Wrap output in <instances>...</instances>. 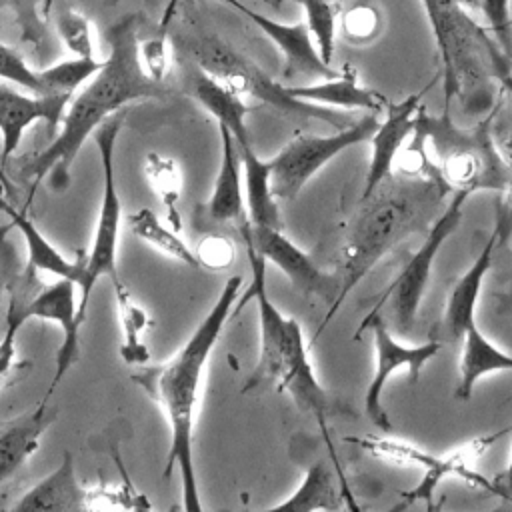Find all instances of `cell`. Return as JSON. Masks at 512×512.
I'll list each match as a JSON object with an SVG mask.
<instances>
[{
    "instance_id": "obj_24",
    "label": "cell",
    "mask_w": 512,
    "mask_h": 512,
    "mask_svg": "<svg viewBox=\"0 0 512 512\" xmlns=\"http://www.w3.org/2000/svg\"><path fill=\"white\" fill-rule=\"evenodd\" d=\"M460 342V382L454 390V398L468 402L480 378L492 372L512 370V354L502 352L496 344H492L476 324L466 328Z\"/></svg>"
},
{
    "instance_id": "obj_48",
    "label": "cell",
    "mask_w": 512,
    "mask_h": 512,
    "mask_svg": "<svg viewBox=\"0 0 512 512\" xmlns=\"http://www.w3.org/2000/svg\"><path fill=\"white\" fill-rule=\"evenodd\" d=\"M118 0H106V6H114Z\"/></svg>"
},
{
    "instance_id": "obj_36",
    "label": "cell",
    "mask_w": 512,
    "mask_h": 512,
    "mask_svg": "<svg viewBox=\"0 0 512 512\" xmlns=\"http://www.w3.org/2000/svg\"><path fill=\"white\" fill-rule=\"evenodd\" d=\"M194 256L200 268H206L210 272H224L236 260V246L228 236L212 232L198 242Z\"/></svg>"
},
{
    "instance_id": "obj_46",
    "label": "cell",
    "mask_w": 512,
    "mask_h": 512,
    "mask_svg": "<svg viewBox=\"0 0 512 512\" xmlns=\"http://www.w3.org/2000/svg\"><path fill=\"white\" fill-rule=\"evenodd\" d=\"M460 6H466V8H480L482 6V0H456Z\"/></svg>"
},
{
    "instance_id": "obj_39",
    "label": "cell",
    "mask_w": 512,
    "mask_h": 512,
    "mask_svg": "<svg viewBox=\"0 0 512 512\" xmlns=\"http://www.w3.org/2000/svg\"><path fill=\"white\" fill-rule=\"evenodd\" d=\"M142 68L154 80H164L168 68V48H166V32H156L152 38H146L138 46Z\"/></svg>"
},
{
    "instance_id": "obj_12",
    "label": "cell",
    "mask_w": 512,
    "mask_h": 512,
    "mask_svg": "<svg viewBox=\"0 0 512 512\" xmlns=\"http://www.w3.org/2000/svg\"><path fill=\"white\" fill-rule=\"evenodd\" d=\"M374 334V354H376V364H374V374L372 380L366 388L364 394V414L370 420L372 426H376L378 430L390 434L392 432V420L382 404V394H384V386L388 382V378L398 372L400 368L406 370L408 378L412 382H418L422 368L440 354L442 350V342L432 338L424 344H402L398 342L392 332L388 330V326L382 322V318H376L370 328Z\"/></svg>"
},
{
    "instance_id": "obj_15",
    "label": "cell",
    "mask_w": 512,
    "mask_h": 512,
    "mask_svg": "<svg viewBox=\"0 0 512 512\" xmlns=\"http://www.w3.org/2000/svg\"><path fill=\"white\" fill-rule=\"evenodd\" d=\"M226 2L238 12H242L248 20H252L254 26L260 28L278 46V50H282L284 54L282 76L286 80L296 76H310V78L322 80V78H334L340 74V70L332 68L320 58L306 22L284 24L244 6L238 0H226Z\"/></svg>"
},
{
    "instance_id": "obj_7",
    "label": "cell",
    "mask_w": 512,
    "mask_h": 512,
    "mask_svg": "<svg viewBox=\"0 0 512 512\" xmlns=\"http://www.w3.org/2000/svg\"><path fill=\"white\" fill-rule=\"evenodd\" d=\"M470 198V192L454 190L450 202L442 210V214L432 222L422 246L410 256L400 274L390 282V286L380 294L378 302L372 310L360 320L354 330V340H360L364 332H368L370 324L376 318H382L386 312L394 324V330L402 336L412 334L416 326V318L422 306V298L426 294L434 260L442 248V244L460 228L464 204Z\"/></svg>"
},
{
    "instance_id": "obj_33",
    "label": "cell",
    "mask_w": 512,
    "mask_h": 512,
    "mask_svg": "<svg viewBox=\"0 0 512 512\" xmlns=\"http://www.w3.org/2000/svg\"><path fill=\"white\" fill-rule=\"evenodd\" d=\"M338 28L346 42L350 44H370L382 32V14L370 2H358L338 16Z\"/></svg>"
},
{
    "instance_id": "obj_31",
    "label": "cell",
    "mask_w": 512,
    "mask_h": 512,
    "mask_svg": "<svg viewBox=\"0 0 512 512\" xmlns=\"http://www.w3.org/2000/svg\"><path fill=\"white\" fill-rule=\"evenodd\" d=\"M0 10H8L14 16L20 40L30 44L40 56L48 46L42 0H0Z\"/></svg>"
},
{
    "instance_id": "obj_49",
    "label": "cell",
    "mask_w": 512,
    "mask_h": 512,
    "mask_svg": "<svg viewBox=\"0 0 512 512\" xmlns=\"http://www.w3.org/2000/svg\"><path fill=\"white\" fill-rule=\"evenodd\" d=\"M510 400H512V398H510Z\"/></svg>"
},
{
    "instance_id": "obj_20",
    "label": "cell",
    "mask_w": 512,
    "mask_h": 512,
    "mask_svg": "<svg viewBox=\"0 0 512 512\" xmlns=\"http://www.w3.org/2000/svg\"><path fill=\"white\" fill-rule=\"evenodd\" d=\"M58 410L42 398L34 408L0 428V488L38 450L42 434L54 424Z\"/></svg>"
},
{
    "instance_id": "obj_41",
    "label": "cell",
    "mask_w": 512,
    "mask_h": 512,
    "mask_svg": "<svg viewBox=\"0 0 512 512\" xmlns=\"http://www.w3.org/2000/svg\"><path fill=\"white\" fill-rule=\"evenodd\" d=\"M492 130V140H494V146L508 170V174L512 176V120L508 122H502V124H496V126H490Z\"/></svg>"
},
{
    "instance_id": "obj_23",
    "label": "cell",
    "mask_w": 512,
    "mask_h": 512,
    "mask_svg": "<svg viewBox=\"0 0 512 512\" xmlns=\"http://www.w3.org/2000/svg\"><path fill=\"white\" fill-rule=\"evenodd\" d=\"M190 92L200 102V106L216 118L218 124H224L230 130L238 148L252 146L246 124L248 106L240 94L222 86L198 68H192L190 72Z\"/></svg>"
},
{
    "instance_id": "obj_8",
    "label": "cell",
    "mask_w": 512,
    "mask_h": 512,
    "mask_svg": "<svg viewBox=\"0 0 512 512\" xmlns=\"http://www.w3.org/2000/svg\"><path fill=\"white\" fill-rule=\"evenodd\" d=\"M124 120H126V112L118 110L94 130V140H96V148L102 164V198H100L92 248L84 260V274L78 284L80 288L78 314L84 320H86L88 302H90L94 284L104 276L110 282H116L120 278L116 260H118V236H120V222H122V202H120L116 172H114V152H116V140L124 126Z\"/></svg>"
},
{
    "instance_id": "obj_9",
    "label": "cell",
    "mask_w": 512,
    "mask_h": 512,
    "mask_svg": "<svg viewBox=\"0 0 512 512\" xmlns=\"http://www.w3.org/2000/svg\"><path fill=\"white\" fill-rule=\"evenodd\" d=\"M510 430H512V426L496 430V432L486 434V436H478V438L458 446V450H454L448 456H434V454L426 452L424 448L414 446L410 442L396 440V438H382V436H378L374 440L372 452L378 460H384V462H390V464H396V466H418V468H422L424 470L422 480L412 490L400 492V496H402L404 504H412V502L422 500V502H426L428 510H434L432 500H434L436 488L448 476L460 478L468 486L482 488V490L496 496L494 482L486 480L480 472H476L474 466H476L478 458L484 452H488L490 446Z\"/></svg>"
},
{
    "instance_id": "obj_38",
    "label": "cell",
    "mask_w": 512,
    "mask_h": 512,
    "mask_svg": "<svg viewBox=\"0 0 512 512\" xmlns=\"http://www.w3.org/2000/svg\"><path fill=\"white\" fill-rule=\"evenodd\" d=\"M10 228L12 224L0 226V298L4 296V292H12L24 270L18 258V250L10 242Z\"/></svg>"
},
{
    "instance_id": "obj_45",
    "label": "cell",
    "mask_w": 512,
    "mask_h": 512,
    "mask_svg": "<svg viewBox=\"0 0 512 512\" xmlns=\"http://www.w3.org/2000/svg\"><path fill=\"white\" fill-rule=\"evenodd\" d=\"M422 6L426 10V16H428V22L436 18V12H438V0H422Z\"/></svg>"
},
{
    "instance_id": "obj_5",
    "label": "cell",
    "mask_w": 512,
    "mask_h": 512,
    "mask_svg": "<svg viewBox=\"0 0 512 512\" xmlns=\"http://www.w3.org/2000/svg\"><path fill=\"white\" fill-rule=\"evenodd\" d=\"M492 116L472 130H462L450 118V108L440 116L428 114L420 104L414 120V132L430 146L436 178L448 190H500L512 182L492 140Z\"/></svg>"
},
{
    "instance_id": "obj_37",
    "label": "cell",
    "mask_w": 512,
    "mask_h": 512,
    "mask_svg": "<svg viewBox=\"0 0 512 512\" xmlns=\"http://www.w3.org/2000/svg\"><path fill=\"white\" fill-rule=\"evenodd\" d=\"M496 44L512 62V14L510 0H482L480 6Z\"/></svg>"
},
{
    "instance_id": "obj_2",
    "label": "cell",
    "mask_w": 512,
    "mask_h": 512,
    "mask_svg": "<svg viewBox=\"0 0 512 512\" xmlns=\"http://www.w3.org/2000/svg\"><path fill=\"white\" fill-rule=\"evenodd\" d=\"M240 288L242 276H230L208 314L200 320L178 352L160 364H142L130 374V378L158 404L168 420L170 448L162 476L170 478L174 468H178L184 510L188 512L202 510L194 470V412L198 404V390L206 362L232 314Z\"/></svg>"
},
{
    "instance_id": "obj_34",
    "label": "cell",
    "mask_w": 512,
    "mask_h": 512,
    "mask_svg": "<svg viewBox=\"0 0 512 512\" xmlns=\"http://www.w3.org/2000/svg\"><path fill=\"white\" fill-rule=\"evenodd\" d=\"M56 32L74 56L94 58L90 20L82 12L74 10L72 6H62L56 12Z\"/></svg>"
},
{
    "instance_id": "obj_42",
    "label": "cell",
    "mask_w": 512,
    "mask_h": 512,
    "mask_svg": "<svg viewBox=\"0 0 512 512\" xmlns=\"http://www.w3.org/2000/svg\"><path fill=\"white\" fill-rule=\"evenodd\" d=\"M492 482H494V488H496V496H500L502 500L512 502V452H510L506 470L502 474H498Z\"/></svg>"
},
{
    "instance_id": "obj_22",
    "label": "cell",
    "mask_w": 512,
    "mask_h": 512,
    "mask_svg": "<svg viewBox=\"0 0 512 512\" xmlns=\"http://www.w3.org/2000/svg\"><path fill=\"white\" fill-rule=\"evenodd\" d=\"M288 94L306 102H314L320 106L336 108V110H364V112H384L388 102L386 98L364 86L356 70L346 64L340 68V74L334 78H322V82L314 84H296V86H286Z\"/></svg>"
},
{
    "instance_id": "obj_21",
    "label": "cell",
    "mask_w": 512,
    "mask_h": 512,
    "mask_svg": "<svg viewBox=\"0 0 512 512\" xmlns=\"http://www.w3.org/2000/svg\"><path fill=\"white\" fill-rule=\"evenodd\" d=\"M88 494L74 470V458L64 452L60 464L42 478L36 486L26 490L18 502H14V512H78L88 510Z\"/></svg>"
},
{
    "instance_id": "obj_27",
    "label": "cell",
    "mask_w": 512,
    "mask_h": 512,
    "mask_svg": "<svg viewBox=\"0 0 512 512\" xmlns=\"http://www.w3.org/2000/svg\"><path fill=\"white\" fill-rule=\"evenodd\" d=\"M118 316H120V328H122V344H120V356L130 366H142L148 362V346L144 342V334L150 326V318L146 310L134 300L130 290L124 286V282L118 278L112 282Z\"/></svg>"
},
{
    "instance_id": "obj_35",
    "label": "cell",
    "mask_w": 512,
    "mask_h": 512,
    "mask_svg": "<svg viewBox=\"0 0 512 512\" xmlns=\"http://www.w3.org/2000/svg\"><path fill=\"white\" fill-rule=\"evenodd\" d=\"M0 80L22 86L32 94H40V96L54 94L48 90V86L40 78V72L32 70L22 60V56L16 50H12L10 46H6L4 42H0Z\"/></svg>"
},
{
    "instance_id": "obj_32",
    "label": "cell",
    "mask_w": 512,
    "mask_h": 512,
    "mask_svg": "<svg viewBox=\"0 0 512 512\" xmlns=\"http://www.w3.org/2000/svg\"><path fill=\"white\" fill-rule=\"evenodd\" d=\"M100 66L102 62H98L96 58L74 56L70 60H62L58 64L42 68L38 72L50 92H64L74 96L76 90L100 70Z\"/></svg>"
},
{
    "instance_id": "obj_17",
    "label": "cell",
    "mask_w": 512,
    "mask_h": 512,
    "mask_svg": "<svg viewBox=\"0 0 512 512\" xmlns=\"http://www.w3.org/2000/svg\"><path fill=\"white\" fill-rule=\"evenodd\" d=\"M218 132L222 144L220 168L210 198L198 206V216L202 222L230 224L238 234H242L250 228L242 182V162L230 130L224 124H218Z\"/></svg>"
},
{
    "instance_id": "obj_10",
    "label": "cell",
    "mask_w": 512,
    "mask_h": 512,
    "mask_svg": "<svg viewBox=\"0 0 512 512\" xmlns=\"http://www.w3.org/2000/svg\"><path fill=\"white\" fill-rule=\"evenodd\" d=\"M378 114L366 112L342 130L330 136L298 134L294 136L270 164V186L278 200H292L298 192L340 152L346 148L368 142L378 128Z\"/></svg>"
},
{
    "instance_id": "obj_43",
    "label": "cell",
    "mask_w": 512,
    "mask_h": 512,
    "mask_svg": "<svg viewBox=\"0 0 512 512\" xmlns=\"http://www.w3.org/2000/svg\"><path fill=\"white\" fill-rule=\"evenodd\" d=\"M178 2H180V0H170V2H168L166 10H164V18H162V22H160V26H158V32H166V28H168V24H170L172 16L176 14V6H178Z\"/></svg>"
},
{
    "instance_id": "obj_30",
    "label": "cell",
    "mask_w": 512,
    "mask_h": 512,
    "mask_svg": "<svg viewBox=\"0 0 512 512\" xmlns=\"http://www.w3.org/2000/svg\"><path fill=\"white\" fill-rule=\"evenodd\" d=\"M302 6L306 26L314 38L320 58L332 66L340 10L332 0H294Z\"/></svg>"
},
{
    "instance_id": "obj_4",
    "label": "cell",
    "mask_w": 512,
    "mask_h": 512,
    "mask_svg": "<svg viewBox=\"0 0 512 512\" xmlns=\"http://www.w3.org/2000/svg\"><path fill=\"white\" fill-rule=\"evenodd\" d=\"M446 190L448 188L434 178H412L404 184L382 182L380 188L362 202L366 206L358 212L348 230L336 268L340 292L324 314L314 340L322 336L324 328L338 314L348 294L374 268V264L402 242V238L420 228L424 210L434 208Z\"/></svg>"
},
{
    "instance_id": "obj_1",
    "label": "cell",
    "mask_w": 512,
    "mask_h": 512,
    "mask_svg": "<svg viewBox=\"0 0 512 512\" xmlns=\"http://www.w3.org/2000/svg\"><path fill=\"white\" fill-rule=\"evenodd\" d=\"M140 24L142 14L130 12L108 26L106 40L110 54L88 84L72 96L62 116L58 136L38 154L14 158V174H18L22 182H28L30 196H34L44 180L52 192L68 188L76 154L108 116L130 102L170 94L164 80H154L142 68L138 54Z\"/></svg>"
},
{
    "instance_id": "obj_13",
    "label": "cell",
    "mask_w": 512,
    "mask_h": 512,
    "mask_svg": "<svg viewBox=\"0 0 512 512\" xmlns=\"http://www.w3.org/2000/svg\"><path fill=\"white\" fill-rule=\"evenodd\" d=\"M240 238L244 246L254 248V252L264 260L276 264L300 292L318 296L330 304L336 300L340 292L336 274L322 272L304 250H300L292 240L284 236L282 228L250 224V228L242 232Z\"/></svg>"
},
{
    "instance_id": "obj_40",
    "label": "cell",
    "mask_w": 512,
    "mask_h": 512,
    "mask_svg": "<svg viewBox=\"0 0 512 512\" xmlns=\"http://www.w3.org/2000/svg\"><path fill=\"white\" fill-rule=\"evenodd\" d=\"M24 326V322L14 314V310L8 306V312H6V330L0 338V378L4 374L10 372L14 360H16V338H18V332L20 328Z\"/></svg>"
},
{
    "instance_id": "obj_28",
    "label": "cell",
    "mask_w": 512,
    "mask_h": 512,
    "mask_svg": "<svg viewBox=\"0 0 512 512\" xmlns=\"http://www.w3.org/2000/svg\"><path fill=\"white\" fill-rule=\"evenodd\" d=\"M128 228L134 236H138L142 242L150 244L158 252L186 264L192 268H200L198 260L194 256V250L176 234L174 228L166 226L154 210L150 208H138L126 216Z\"/></svg>"
},
{
    "instance_id": "obj_44",
    "label": "cell",
    "mask_w": 512,
    "mask_h": 512,
    "mask_svg": "<svg viewBox=\"0 0 512 512\" xmlns=\"http://www.w3.org/2000/svg\"><path fill=\"white\" fill-rule=\"evenodd\" d=\"M0 188H2V192H6L8 196H12V192H14V184L10 182V178L6 176V166L0 162Z\"/></svg>"
},
{
    "instance_id": "obj_18",
    "label": "cell",
    "mask_w": 512,
    "mask_h": 512,
    "mask_svg": "<svg viewBox=\"0 0 512 512\" xmlns=\"http://www.w3.org/2000/svg\"><path fill=\"white\" fill-rule=\"evenodd\" d=\"M498 236H500V228H496L490 234L488 242L484 244V248L480 250V254L476 256L472 266L450 288L446 308H444L442 320L438 324V332L434 336L442 344L460 342L466 328L476 324L474 312H476V304L480 298L484 278L488 276L492 260H494V248L498 244Z\"/></svg>"
},
{
    "instance_id": "obj_29",
    "label": "cell",
    "mask_w": 512,
    "mask_h": 512,
    "mask_svg": "<svg viewBox=\"0 0 512 512\" xmlns=\"http://www.w3.org/2000/svg\"><path fill=\"white\" fill-rule=\"evenodd\" d=\"M144 174L148 176L156 196L166 206L168 222L174 230L180 228V212L178 200L182 192V174L178 164L172 158H164L160 154H148L144 162Z\"/></svg>"
},
{
    "instance_id": "obj_25",
    "label": "cell",
    "mask_w": 512,
    "mask_h": 512,
    "mask_svg": "<svg viewBox=\"0 0 512 512\" xmlns=\"http://www.w3.org/2000/svg\"><path fill=\"white\" fill-rule=\"evenodd\" d=\"M238 148V146H236ZM242 162V182H244V198L250 224L282 228V218L278 210V198L270 186V164L262 160L254 146L238 148Z\"/></svg>"
},
{
    "instance_id": "obj_14",
    "label": "cell",
    "mask_w": 512,
    "mask_h": 512,
    "mask_svg": "<svg viewBox=\"0 0 512 512\" xmlns=\"http://www.w3.org/2000/svg\"><path fill=\"white\" fill-rule=\"evenodd\" d=\"M72 94L54 92V94H22L0 80V136H2V154L0 162L8 166L10 156L22 142L26 128L38 120L46 122L50 132H54L66 106L70 104Z\"/></svg>"
},
{
    "instance_id": "obj_11",
    "label": "cell",
    "mask_w": 512,
    "mask_h": 512,
    "mask_svg": "<svg viewBox=\"0 0 512 512\" xmlns=\"http://www.w3.org/2000/svg\"><path fill=\"white\" fill-rule=\"evenodd\" d=\"M76 282L68 278H56L52 284L42 286L32 298L26 296V290L18 284L10 292L8 306L14 314L26 322L30 318H40L54 322L62 332V342L56 350V366L50 388L44 398L50 400L54 390L60 386L68 370L80 360V330L84 318L78 314L76 304Z\"/></svg>"
},
{
    "instance_id": "obj_16",
    "label": "cell",
    "mask_w": 512,
    "mask_h": 512,
    "mask_svg": "<svg viewBox=\"0 0 512 512\" xmlns=\"http://www.w3.org/2000/svg\"><path fill=\"white\" fill-rule=\"evenodd\" d=\"M420 104H422V92H416L396 104L386 106L384 120L378 122V128L368 140L372 146V152H370V162H368V172H366L360 202L368 200L380 188V184L390 178L396 156L414 130V120Z\"/></svg>"
},
{
    "instance_id": "obj_19",
    "label": "cell",
    "mask_w": 512,
    "mask_h": 512,
    "mask_svg": "<svg viewBox=\"0 0 512 512\" xmlns=\"http://www.w3.org/2000/svg\"><path fill=\"white\" fill-rule=\"evenodd\" d=\"M0 212L10 218L12 228H16L26 244V264L20 274V280L34 282L38 272L54 274L56 278H68L76 282L82 280L84 274V260H68L28 218L26 210H18L10 198L2 194L0 188Z\"/></svg>"
},
{
    "instance_id": "obj_6",
    "label": "cell",
    "mask_w": 512,
    "mask_h": 512,
    "mask_svg": "<svg viewBox=\"0 0 512 512\" xmlns=\"http://www.w3.org/2000/svg\"><path fill=\"white\" fill-rule=\"evenodd\" d=\"M174 50H178L194 68L202 70L222 86L244 96H252L272 106L280 114L324 122L336 130L346 128L354 120L336 108L306 102L288 94L286 84L272 80L258 64L240 54L222 38L206 32L174 34Z\"/></svg>"
},
{
    "instance_id": "obj_47",
    "label": "cell",
    "mask_w": 512,
    "mask_h": 512,
    "mask_svg": "<svg viewBox=\"0 0 512 512\" xmlns=\"http://www.w3.org/2000/svg\"><path fill=\"white\" fill-rule=\"evenodd\" d=\"M52 4H54V0H42V12H44V16H48Z\"/></svg>"
},
{
    "instance_id": "obj_26",
    "label": "cell",
    "mask_w": 512,
    "mask_h": 512,
    "mask_svg": "<svg viewBox=\"0 0 512 512\" xmlns=\"http://www.w3.org/2000/svg\"><path fill=\"white\" fill-rule=\"evenodd\" d=\"M344 506V498L336 490L332 476L324 462H314L300 486L284 500L270 506V512H312V510H340ZM346 508V506H344Z\"/></svg>"
},
{
    "instance_id": "obj_3",
    "label": "cell",
    "mask_w": 512,
    "mask_h": 512,
    "mask_svg": "<svg viewBox=\"0 0 512 512\" xmlns=\"http://www.w3.org/2000/svg\"><path fill=\"white\" fill-rule=\"evenodd\" d=\"M248 264L252 272V280L246 292L234 302L232 316H236L248 302H256L258 312V358L244 380L242 394L256 390H276L286 392L294 400V404L316 418L324 442L328 444V452L332 458V466L336 470V478L342 484L344 506L350 510H358L350 486L344 478L340 460L336 450L332 448L328 418L334 410V400L330 392L320 384L312 362L308 358V348L304 340L302 326L296 318L284 316L266 292V260L254 252V248L246 246Z\"/></svg>"
}]
</instances>
